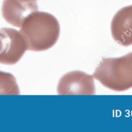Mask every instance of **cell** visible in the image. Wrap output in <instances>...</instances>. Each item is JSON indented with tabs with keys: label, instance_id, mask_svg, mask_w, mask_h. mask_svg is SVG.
I'll use <instances>...</instances> for the list:
<instances>
[{
	"label": "cell",
	"instance_id": "8992f818",
	"mask_svg": "<svg viewBox=\"0 0 132 132\" xmlns=\"http://www.w3.org/2000/svg\"><path fill=\"white\" fill-rule=\"evenodd\" d=\"M111 33L113 40L124 47L132 45V5L120 9L113 17Z\"/></svg>",
	"mask_w": 132,
	"mask_h": 132
},
{
	"label": "cell",
	"instance_id": "6da1fadb",
	"mask_svg": "<svg viewBox=\"0 0 132 132\" xmlns=\"http://www.w3.org/2000/svg\"><path fill=\"white\" fill-rule=\"evenodd\" d=\"M28 51L40 52L52 47L60 35L59 22L54 15L45 12H34L20 28Z\"/></svg>",
	"mask_w": 132,
	"mask_h": 132
},
{
	"label": "cell",
	"instance_id": "7a4b0ae2",
	"mask_svg": "<svg viewBox=\"0 0 132 132\" xmlns=\"http://www.w3.org/2000/svg\"><path fill=\"white\" fill-rule=\"evenodd\" d=\"M93 77L104 87L116 92L132 88V52L121 57L103 59Z\"/></svg>",
	"mask_w": 132,
	"mask_h": 132
},
{
	"label": "cell",
	"instance_id": "277c9868",
	"mask_svg": "<svg viewBox=\"0 0 132 132\" xmlns=\"http://www.w3.org/2000/svg\"><path fill=\"white\" fill-rule=\"evenodd\" d=\"M57 92L59 95H94V78L80 71L68 72L59 80Z\"/></svg>",
	"mask_w": 132,
	"mask_h": 132
},
{
	"label": "cell",
	"instance_id": "52a82bcc",
	"mask_svg": "<svg viewBox=\"0 0 132 132\" xmlns=\"http://www.w3.org/2000/svg\"><path fill=\"white\" fill-rule=\"evenodd\" d=\"M19 94L20 90L14 75L0 71V95Z\"/></svg>",
	"mask_w": 132,
	"mask_h": 132
},
{
	"label": "cell",
	"instance_id": "3957f363",
	"mask_svg": "<svg viewBox=\"0 0 132 132\" xmlns=\"http://www.w3.org/2000/svg\"><path fill=\"white\" fill-rule=\"evenodd\" d=\"M27 50L26 40L20 31L11 28L0 29V64H16Z\"/></svg>",
	"mask_w": 132,
	"mask_h": 132
},
{
	"label": "cell",
	"instance_id": "5b68a950",
	"mask_svg": "<svg viewBox=\"0 0 132 132\" xmlns=\"http://www.w3.org/2000/svg\"><path fill=\"white\" fill-rule=\"evenodd\" d=\"M38 10L37 0H4L1 7L3 19L17 28H21L26 18Z\"/></svg>",
	"mask_w": 132,
	"mask_h": 132
}]
</instances>
